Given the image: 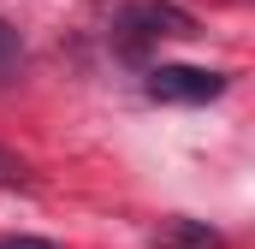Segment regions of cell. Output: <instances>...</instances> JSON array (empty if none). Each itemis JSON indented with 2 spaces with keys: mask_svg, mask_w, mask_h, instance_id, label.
<instances>
[{
  "mask_svg": "<svg viewBox=\"0 0 255 249\" xmlns=\"http://www.w3.org/2000/svg\"><path fill=\"white\" fill-rule=\"evenodd\" d=\"M226 71H208V65H148L142 71V95L148 101H166V107H208L226 95Z\"/></svg>",
  "mask_w": 255,
  "mask_h": 249,
  "instance_id": "7a4b0ae2",
  "label": "cell"
},
{
  "mask_svg": "<svg viewBox=\"0 0 255 249\" xmlns=\"http://www.w3.org/2000/svg\"><path fill=\"white\" fill-rule=\"evenodd\" d=\"M18 71H24V36L0 18V83H18Z\"/></svg>",
  "mask_w": 255,
  "mask_h": 249,
  "instance_id": "277c9868",
  "label": "cell"
},
{
  "mask_svg": "<svg viewBox=\"0 0 255 249\" xmlns=\"http://www.w3.org/2000/svg\"><path fill=\"white\" fill-rule=\"evenodd\" d=\"M18 184H30V166H24V154L0 148V190H18Z\"/></svg>",
  "mask_w": 255,
  "mask_h": 249,
  "instance_id": "5b68a950",
  "label": "cell"
},
{
  "mask_svg": "<svg viewBox=\"0 0 255 249\" xmlns=\"http://www.w3.org/2000/svg\"><path fill=\"white\" fill-rule=\"evenodd\" d=\"M0 249H60L54 238H0Z\"/></svg>",
  "mask_w": 255,
  "mask_h": 249,
  "instance_id": "8992f818",
  "label": "cell"
},
{
  "mask_svg": "<svg viewBox=\"0 0 255 249\" xmlns=\"http://www.w3.org/2000/svg\"><path fill=\"white\" fill-rule=\"evenodd\" d=\"M148 244L154 249H226V232L208 220H190V214H166L160 226H148Z\"/></svg>",
  "mask_w": 255,
  "mask_h": 249,
  "instance_id": "3957f363",
  "label": "cell"
},
{
  "mask_svg": "<svg viewBox=\"0 0 255 249\" xmlns=\"http://www.w3.org/2000/svg\"><path fill=\"white\" fill-rule=\"evenodd\" d=\"M107 36L119 42L125 60H142L166 36H196V18L184 6H172V0H125V6H113V30Z\"/></svg>",
  "mask_w": 255,
  "mask_h": 249,
  "instance_id": "6da1fadb",
  "label": "cell"
}]
</instances>
